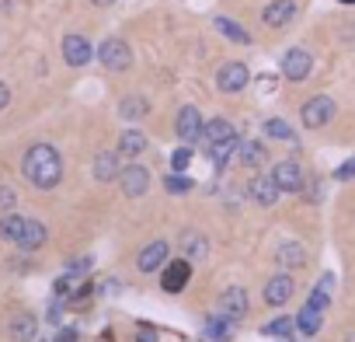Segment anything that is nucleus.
Masks as SVG:
<instances>
[{
  "instance_id": "obj_30",
  "label": "nucleus",
  "mask_w": 355,
  "mask_h": 342,
  "mask_svg": "<svg viewBox=\"0 0 355 342\" xmlns=\"http://www.w3.org/2000/svg\"><path fill=\"white\" fill-rule=\"evenodd\" d=\"M331 283H334V279H331V276H324V279L317 283V290L310 293V300H306V304H310V307H317V311H327V304H331Z\"/></svg>"
},
{
  "instance_id": "obj_35",
  "label": "nucleus",
  "mask_w": 355,
  "mask_h": 342,
  "mask_svg": "<svg viewBox=\"0 0 355 342\" xmlns=\"http://www.w3.org/2000/svg\"><path fill=\"white\" fill-rule=\"evenodd\" d=\"M334 179H341V182H348V179H355V157L352 161H345L338 171H334Z\"/></svg>"
},
{
  "instance_id": "obj_13",
  "label": "nucleus",
  "mask_w": 355,
  "mask_h": 342,
  "mask_svg": "<svg viewBox=\"0 0 355 342\" xmlns=\"http://www.w3.org/2000/svg\"><path fill=\"white\" fill-rule=\"evenodd\" d=\"M261 297H265L268 307H282V304L293 297V276H289V272H275V276L265 283V293H261Z\"/></svg>"
},
{
  "instance_id": "obj_6",
  "label": "nucleus",
  "mask_w": 355,
  "mask_h": 342,
  "mask_svg": "<svg viewBox=\"0 0 355 342\" xmlns=\"http://www.w3.org/2000/svg\"><path fill=\"white\" fill-rule=\"evenodd\" d=\"M300 119H303L306 129H320V126H327V122L334 119V101H331L327 95H313V98L300 108Z\"/></svg>"
},
{
  "instance_id": "obj_28",
  "label": "nucleus",
  "mask_w": 355,
  "mask_h": 342,
  "mask_svg": "<svg viewBox=\"0 0 355 342\" xmlns=\"http://www.w3.org/2000/svg\"><path fill=\"white\" fill-rule=\"evenodd\" d=\"M320 321H324V311H317V307H310V304H303V311L296 314V328H300L303 335H317Z\"/></svg>"
},
{
  "instance_id": "obj_17",
  "label": "nucleus",
  "mask_w": 355,
  "mask_h": 342,
  "mask_svg": "<svg viewBox=\"0 0 355 342\" xmlns=\"http://www.w3.org/2000/svg\"><path fill=\"white\" fill-rule=\"evenodd\" d=\"M251 200H254L258 206H272V203L279 200V186H275V179H272V175H258V179H251Z\"/></svg>"
},
{
  "instance_id": "obj_31",
  "label": "nucleus",
  "mask_w": 355,
  "mask_h": 342,
  "mask_svg": "<svg viewBox=\"0 0 355 342\" xmlns=\"http://www.w3.org/2000/svg\"><path fill=\"white\" fill-rule=\"evenodd\" d=\"M265 136L268 140H293V126L286 119H265Z\"/></svg>"
},
{
  "instance_id": "obj_9",
  "label": "nucleus",
  "mask_w": 355,
  "mask_h": 342,
  "mask_svg": "<svg viewBox=\"0 0 355 342\" xmlns=\"http://www.w3.org/2000/svg\"><path fill=\"white\" fill-rule=\"evenodd\" d=\"M189 279H192V262H189V259H171V262H164V272H160V286H164V293L185 290Z\"/></svg>"
},
{
  "instance_id": "obj_29",
  "label": "nucleus",
  "mask_w": 355,
  "mask_h": 342,
  "mask_svg": "<svg viewBox=\"0 0 355 342\" xmlns=\"http://www.w3.org/2000/svg\"><path fill=\"white\" fill-rule=\"evenodd\" d=\"M164 189L171 196H185L192 189V179H185V171H171V175H164Z\"/></svg>"
},
{
  "instance_id": "obj_21",
  "label": "nucleus",
  "mask_w": 355,
  "mask_h": 342,
  "mask_svg": "<svg viewBox=\"0 0 355 342\" xmlns=\"http://www.w3.org/2000/svg\"><path fill=\"white\" fill-rule=\"evenodd\" d=\"M122 157H139L143 150H146V136L139 133V129H125L122 136H119V147H115Z\"/></svg>"
},
{
  "instance_id": "obj_20",
  "label": "nucleus",
  "mask_w": 355,
  "mask_h": 342,
  "mask_svg": "<svg viewBox=\"0 0 355 342\" xmlns=\"http://www.w3.org/2000/svg\"><path fill=\"white\" fill-rule=\"evenodd\" d=\"M146 112H150V101H146L143 95H125V98L119 101V115H122V119H129V122L143 119Z\"/></svg>"
},
{
  "instance_id": "obj_7",
  "label": "nucleus",
  "mask_w": 355,
  "mask_h": 342,
  "mask_svg": "<svg viewBox=\"0 0 355 342\" xmlns=\"http://www.w3.org/2000/svg\"><path fill=\"white\" fill-rule=\"evenodd\" d=\"M119 186H122V193H125L129 200H139V196H146V189H150V171H146L139 161H132V164H125V168L119 171Z\"/></svg>"
},
{
  "instance_id": "obj_25",
  "label": "nucleus",
  "mask_w": 355,
  "mask_h": 342,
  "mask_svg": "<svg viewBox=\"0 0 355 342\" xmlns=\"http://www.w3.org/2000/svg\"><path fill=\"white\" fill-rule=\"evenodd\" d=\"M25 224H28V217H21V213H4V217H0V238H8V241L18 245Z\"/></svg>"
},
{
  "instance_id": "obj_22",
  "label": "nucleus",
  "mask_w": 355,
  "mask_h": 342,
  "mask_svg": "<svg viewBox=\"0 0 355 342\" xmlns=\"http://www.w3.org/2000/svg\"><path fill=\"white\" fill-rule=\"evenodd\" d=\"M35 332H39V321L32 314H15L11 318V339L15 342H32Z\"/></svg>"
},
{
  "instance_id": "obj_4",
  "label": "nucleus",
  "mask_w": 355,
  "mask_h": 342,
  "mask_svg": "<svg viewBox=\"0 0 355 342\" xmlns=\"http://www.w3.org/2000/svg\"><path fill=\"white\" fill-rule=\"evenodd\" d=\"M202 126H206V119H202L199 105H182V112H178V119H174V133H178V140H182V143H196V140H202Z\"/></svg>"
},
{
  "instance_id": "obj_23",
  "label": "nucleus",
  "mask_w": 355,
  "mask_h": 342,
  "mask_svg": "<svg viewBox=\"0 0 355 342\" xmlns=\"http://www.w3.org/2000/svg\"><path fill=\"white\" fill-rule=\"evenodd\" d=\"M237 147H241V136L234 133V136H227V140H220V143H213V147H206V150H209L213 164H216V168H223V164L237 154Z\"/></svg>"
},
{
  "instance_id": "obj_40",
  "label": "nucleus",
  "mask_w": 355,
  "mask_h": 342,
  "mask_svg": "<svg viewBox=\"0 0 355 342\" xmlns=\"http://www.w3.org/2000/svg\"><path fill=\"white\" fill-rule=\"evenodd\" d=\"M341 4H355V0H341Z\"/></svg>"
},
{
  "instance_id": "obj_26",
  "label": "nucleus",
  "mask_w": 355,
  "mask_h": 342,
  "mask_svg": "<svg viewBox=\"0 0 355 342\" xmlns=\"http://www.w3.org/2000/svg\"><path fill=\"white\" fill-rule=\"evenodd\" d=\"M216 32H220L223 39L237 42V46H248V42H251V32H244L234 18H216Z\"/></svg>"
},
{
  "instance_id": "obj_2",
  "label": "nucleus",
  "mask_w": 355,
  "mask_h": 342,
  "mask_svg": "<svg viewBox=\"0 0 355 342\" xmlns=\"http://www.w3.org/2000/svg\"><path fill=\"white\" fill-rule=\"evenodd\" d=\"M94 60H98L105 70L122 74V70H129V67H132V49H129V42H125V39H105V42L94 49Z\"/></svg>"
},
{
  "instance_id": "obj_1",
  "label": "nucleus",
  "mask_w": 355,
  "mask_h": 342,
  "mask_svg": "<svg viewBox=\"0 0 355 342\" xmlns=\"http://www.w3.org/2000/svg\"><path fill=\"white\" fill-rule=\"evenodd\" d=\"M21 175L35 189H56L63 182V157L53 143H35L21 157Z\"/></svg>"
},
{
  "instance_id": "obj_10",
  "label": "nucleus",
  "mask_w": 355,
  "mask_h": 342,
  "mask_svg": "<svg viewBox=\"0 0 355 342\" xmlns=\"http://www.w3.org/2000/svg\"><path fill=\"white\" fill-rule=\"evenodd\" d=\"M248 311H251L248 290L244 286H227L223 297H220V314L230 318V321H241V318H248Z\"/></svg>"
},
{
  "instance_id": "obj_36",
  "label": "nucleus",
  "mask_w": 355,
  "mask_h": 342,
  "mask_svg": "<svg viewBox=\"0 0 355 342\" xmlns=\"http://www.w3.org/2000/svg\"><path fill=\"white\" fill-rule=\"evenodd\" d=\"M15 206V193L8 186H0V210H11Z\"/></svg>"
},
{
  "instance_id": "obj_8",
  "label": "nucleus",
  "mask_w": 355,
  "mask_h": 342,
  "mask_svg": "<svg viewBox=\"0 0 355 342\" xmlns=\"http://www.w3.org/2000/svg\"><path fill=\"white\" fill-rule=\"evenodd\" d=\"M310 70H313V56H310L306 49H300V46L286 49V56H282V77H286V81L300 84V81L310 77Z\"/></svg>"
},
{
  "instance_id": "obj_3",
  "label": "nucleus",
  "mask_w": 355,
  "mask_h": 342,
  "mask_svg": "<svg viewBox=\"0 0 355 342\" xmlns=\"http://www.w3.org/2000/svg\"><path fill=\"white\" fill-rule=\"evenodd\" d=\"M251 84V70L241 63V60H227L220 70H216V88L223 91V95H237V91H244Z\"/></svg>"
},
{
  "instance_id": "obj_34",
  "label": "nucleus",
  "mask_w": 355,
  "mask_h": 342,
  "mask_svg": "<svg viewBox=\"0 0 355 342\" xmlns=\"http://www.w3.org/2000/svg\"><path fill=\"white\" fill-rule=\"evenodd\" d=\"M189 164H192V147L185 143L171 154V171H189Z\"/></svg>"
},
{
  "instance_id": "obj_11",
  "label": "nucleus",
  "mask_w": 355,
  "mask_h": 342,
  "mask_svg": "<svg viewBox=\"0 0 355 342\" xmlns=\"http://www.w3.org/2000/svg\"><path fill=\"white\" fill-rule=\"evenodd\" d=\"M272 179H275L279 193H300L303 189V171H300L296 161H279L272 168Z\"/></svg>"
},
{
  "instance_id": "obj_5",
  "label": "nucleus",
  "mask_w": 355,
  "mask_h": 342,
  "mask_svg": "<svg viewBox=\"0 0 355 342\" xmlns=\"http://www.w3.org/2000/svg\"><path fill=\"white\" fill-rule=\"evenodd\" d=\"M60 53H63V63H67V67H87V63L94 60V46H91V42H87L80 32L63 35Z\"/></svg>"
},
{
  "instance_id": "obj_38",
  "label": "nucleus",
  "mask_w": 355,
  "mask_h": 342,
  "mask_svg": "<svg viewBox=\"0 0 355 342\" xmlns=\"http://www.w3.org/2000/svg\"><path fill=\"white\" fill-rule=\"evenodd\" d=\"M139 342H157V335H153V328H150V325L139 332Z\"/></svg>"
},
{
  "instance_id": "obj_12",
  "label": "nucleus",
  "mask_w": 355,
  "mask_h": 342,
  "mask_svg": "<svg viewBox=\"0 0 355 342\" xmlns=\"http://www.w3.org/2000/svg\"><path fill=\"white\" fill-rule=\"evenodd\" d=\"M293 18H296V4H293V0H268L265 11H261V22L268 28H286Z\"/></svg>"
},
{
  "instance_id": "obj_19",
  "label": "nucleus",
  "mask_w": 355,
  "mask_h": 342,
  "mask_svg": "<svg viewBox=\"0 0 355 342\" xmlns=\"http://www.w3.org/2000/svg\"><path fill=\"white\" fill-rule=\"evenodd\" d=\"M237 154H241V164H248V168H261V164L268 161V150H265V143H258V140H241Z\"/></svg>"
},
{
  "instance_id": "obj_32",
  "label": "nucleus",
  "mask_w": 355,
  "mask_h": 342,
  "mask_svg": "<svg viewBox=\"0 0 355 342\" xmlns=\"http://www.w3.org/2000/svg\"><path fill=\"white\" fill-rule=\"evenodd\" d=\"M293 325H296L293 318H286V314H279V318H272V321H268V325H265L261 332H265V335H275V339H289V332H293Z\"/></svg>"
},
{
  "instance_id": "obj_33",
  "label": "nucleus",
  "mask_w": 355,
  "mask_h": 342,
  "mask_svg": "<svg viewBox=\"0 0 355 342\" xmlns=\"http://www.w3.org/2000/svg\"><path fill=\"white\" fill-rule=\"evenodd\" d=\"M206 328H209V339H227V335H230V318L213 314V318L206 321Z\"/></svg>"
},
{
  "instance_id": "obj_27",
  "label": "nucleus",
  "mask_w": 355,
  "mask_h": 342,
  "mask_svg": "<svg viewBox=\"0 0 355 342\" xmlns=\"http://www.w3.org/2000/svg\"><path fill=\"white\" fill-rule=\"evenodd\" d=\"M182 252H185V259L192 262H199L202 255H206V234H199V231H185L182 234Z\"/></svg>"
},
{
  "instance_id": "obj_39",
  "label": "nucleus",
  "mask_w": 355,
  "mask_h": 342,
  "mask_svg": "<svg viewBox=\"0 0 355 342\" xmlns=\"http://www.w3.org/2000/svg\"><path fill=\"white\" fill-rule=\"evenodd\" d=\"M91 4H94V8H112L115 0H91Z\"/></svg>"
},
{
  "instance_id": "obj_37",
  "label": "nucleus",
  "mask_w": 355,
  "mask_h": 342,
  "mask_svg": "<svg viewBox=\"0 0 355 342\" xmlns=\"http://www.w3.org/2000/svg\"><path fill=\"white\" fill-rule=\"evenodd\" d=\"M8 105H11V88H8L4 81H0V112H4Z\"/></svg>"
},
{
  "instance_id": "obj_41",
  "label": "nucleus",
  "mask_w": 355,
  "mask_h": 342,
  "mask_svg": "<svg viewBox=\"0 0 355 342\" xmlns=\"http://www.w3.org/2000/svg\"><path fill=\"white\" fill-rule=\"evenodd\" d=\"M282 342H286V339H282Z\"/></svg>"
},
{
  "instance_id": "obj_24",
  "label": "nucleus",
  "mask_w": 355,
  "mask_h": 342,
  "mask_svg": "<svg viewBox=\"0 0 355 342\" xmlns=\"http://www.w3.org/2000/svg\"><path fill=\"white\" fill-rule=\"evenodd\" d=\"M279 266L282 269H300L303 262H306V252H303V245H296V241H286V245H279Z\"/></svg>"
},
{
  "instance_id": "obj_16",
  "label": "nucleus",
  "mask_w": 355,
  "mask_h": 342,
  "mask_svg": "<svg viewBox=\"0 0 355 342\" xmlns=\"http://www.w3.org/2000/svg\"><path fill=\"white\" fill-rule=\"evenodd\" d=\"M46 241H49L46 224L35 220V217H28V224H25V231H21V238H18V248H25V252H39Z\"/></svg>"
},
{
  "instance_id": "obj_18",
  "label": "nucleus",
  "mask_w": 355,
  "mask_h": 342,
  "mask_svg": "<svg viewBox=\"0 0 355 342\" xmlns=\"http://www.w3.org/2000/svg\"><path fill=\"white\" fill-rule=\"evenodd\" d=\"M234 133H237V129H234L230 119H209V122L202 126V143L213 147V143H220V140H227V136H234Z\"/></svg>"
},
{
  "instance_id": "obj_14",
  "label": "nucleus",
  "mask_w": 355,
  "mask_h": 342,
  "mask_svg": "<svg viewBox=\"0 0 355 342\" xmlns=\"http://www.w3.org/2000/svg\"><path fill=\"white\" fill-rule=\"evenodd\" d=\"M167 252H171V245H167V241H150V245L139 252V259H136L139 272H157V269L167 262Z\"/></svg>"
},
{
  "instance_id": "obj_15",
  "label": "nucleus",
  "mask_w": 355,
  "mask_h": 342,
  "mask_svg": "<svg viewBox=\"0 0 355 342\" xmlns=\"http://www.w3.org/2000/svg\"><path fill=\"white\" fill-rule=\"evenodd\" d=\"M119 171H122V154H119V150H101V154L94 157V179H98V182L119 179Z\"/></svg>"
}]
</instances>
